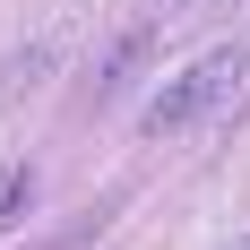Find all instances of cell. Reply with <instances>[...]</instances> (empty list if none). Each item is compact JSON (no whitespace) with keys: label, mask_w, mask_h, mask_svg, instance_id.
<instances>
[{"label":"cell","mask_w":250,"mask_h":250,"mask_svg":"<svg viewBox=\"0 0 250 250\" xmlns=\"http://www.w3.org/2000/svg\"><path fill=\"white\" fill-rule=\"evenodd\" d=\"M242 78H250V52H242V43L199 52V61H190L181 78H164V86H155V104L138 112V121H147V138H181V129L216 121V112L242 95Z\"/></svg>","instance_id":"6da1fadb"},{"label":"cell","mask_w":250,"mask_h":250,"mask_svg":"<svg viewBox=\"0 0 250 250\" xmlns=\"http://www.w3.org/2000/svg\"><path fill=\"white\" fill-rule=\"evenodd\" d=\"M155 43H164V26H129L121 43H112V52L95 61V104H112V95H129V78H138V69L155 61Z\"/></svg>","instance_id":"7a4b0ae2"},{"label":"cell","mask_w":250,"mask_h":250,"mask_svg":"<svg viewBox=\"0 0 250 250\" xmlns=\"http://www.w3.org/2000/svg\"><path fill=\"white\" fill-rule=\"evenodd\" d=\"M52 61H61V35H43V43H35V52H18V61L0 69V95H26V86H35V78H43Z\"/></svg>","instance_id":"3957f363"},{"label":"cell","mask_w":250,"mask_h":250,"mask_svg":"<svg viewBox=\"0 0 250 250\" xmlns=\"http://www.w3.org/2000/svg\"><path fill=\"white\" fill-rule=\"evenodd\" d=\"M26 207H35V173H26V164H9V173H0V233L18 225Z\"/></svg>","instance_id":"277c9868"}]
</instances>
